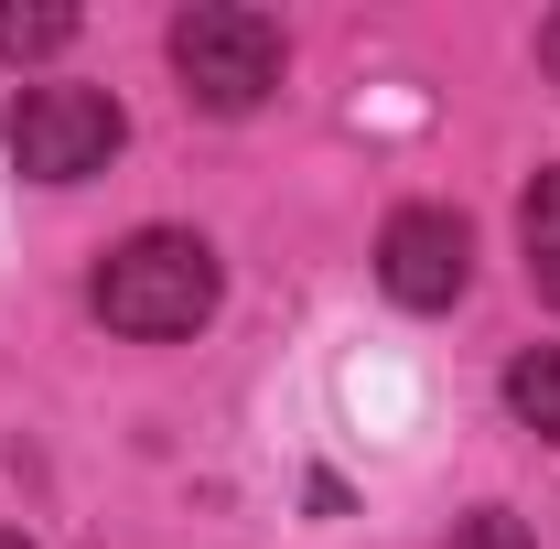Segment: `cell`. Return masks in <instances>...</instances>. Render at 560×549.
Here are the masks:
<instances>
[{"label":"cell","mask_w":560,"mask_h":549,"mask_svg":"<svg viewBox=\"0 0 560 549\" xmlns=\"http://www.w3.org/2000/svg\"><path fill=\"white\" fill-rule=\"evenodd\" d=\"M453 549H539V539H528V517H506V506H475V517L453 528Z\"/></svg>","instance_id":"8"},{"label":"cell","mask_w":560,"mask_h":549,"mask_svg":"<svg viewBox=\"0 0 560 549\" xmlns=\"http://www.w3.org/2000/svg\"><path fill=\"white\" fill-rule=\"evenodd\" d=\"M539 66L560 75V11H550V22H539Z\"/></svg>","instance_id":"9"},{"label":"cell","mask_w":560,"mask_h":549,"mask_svg":"<svg viewBox=\"0 0 560 549\" xmlns=\"http://www.w3.org/2000/svg\"><path fill=\"white\" fill-rule=\"evenodd\" d=\"M506 410L528 420L539 442H560V344H528V355L506 366Z\"/></svg>","instance_id":"6"},{"label":"cell","mask_w":560,"mask_h":549,"mask_svg":"<svg viewBox=\"0 0 560 549\" xmlns=\"http://www.w3.org/2000/svg\"><path fill=\"white\" fill-rule=\"evenodd\" d=\"M66 44H75V11H66V0H33V11L0 0V55H66Z\"/></svg>","instance_id":"7"},{"label":"cell","mask_w":560,"mask_h":549,"mask_svg":"<svg viewBox=\"0 0 560 549\" xmlns=\"http://www.w3.org/2000/svg\"><path fill=\"white\" fill-rule=\"evenodd\" d=\"M377 280H388V302H410V313H453L464 280H475V237H464V215L399 206V215H388V237H377Z\"/></svg>","instance_id":"4"},{"label":"cell","mask_w":560,"mask_h":549,"mask_svg":"<svg viewBox=\"0 0 560 549\" xmlns=\"http://www.w3.org/2000/svg\"><path fill=\"white\" fill-rule=\"evenodd\" d=\"M215 291H226V270H215V248L195 226H140V237H119L97 259V324L140 335V344H173L215 313Z\"/></svg>","instance_id":"1"},{"label":"cell","mask_w":560,"mask_h":549,"mask_svg":"<svg viewBox=\"0 0 560 549\" xmlns=\"http://www.w3.org/2000/svg\"><path fill=\"white\" fill-rule=\"evenodd\" d=\"M119 97L108 86H33L22 108H11V162L33 173V184H86V173H108L119 162Z\"/></svg>","instance_id":"3"},{"label":"cell","mask_w":560,"mask_h":549,"mask_svg":"<svg viewBox=\"0 0 560 549\" xmlns=\"http://www.w3.org/2000/svg\"><path fill=\"white\" fill-rule=\"evenodd\" d=\"M517 248H528V291L560 313V162L517 195Z\"/></svg>","instance_id":"5"},{"label":"cell","mask_w":560,"mask_h":549,"mask_svg":"<svg viewBox=\"0 0 560 549\" xmlns=\"http://www.w3.org/2000/svg\"><path fill=\"white\" fill-rule=\"evenodd\" d=\"M0 549H33V539H22V528H0Z\"/></svg>","instance_id":"10"},{"label":"cell","mask_w":560,"mask_h":549,"mask_svg":"<svg viewBox=\"0 0 560 549\" xmlns=\"http://www.w3.org/2000/svg\"><path fill=\"white\" fill-rule=\"evenodd\" d=\"M173 75L206 119H248L280 86V22L248 0H195V11H173Z\"/></svg>","instance_id":"2"}]
</instances>
